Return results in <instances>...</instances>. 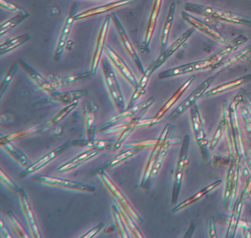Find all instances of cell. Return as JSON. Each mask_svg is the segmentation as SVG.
I'll use <instances>...</instances> for the list:
<instances>
[{
  "mask_svg": "<svg viewBox=\"0 0 251 238\" xmlns=\"http://www.w3.org/2000/svg\"><path fill=\"white\" fill-rule=\"evenodd\" d=\"M3 145L6 149L9 152L13 157H15L22 165H25L27 163V160L25 156L22 152L8 143L3 144Z\"/></svg>",
  "mask_w": 251,
  "mask_h": 238,
  "instance_id": "32",
  "label": "cell"
},
{
  "mask_svg": "<svg viewBox=\"0 0 251 238\" xmlns=\"http://www.w3.org/2000/svg\"><path fill=\"white\" fill-rule=\"evenodd\" d=\"M251 80V73L218 86L207 92L202 96L207 97L221 94L226 91L238 87Z\"/></svg>",
  "mask_w": 251,
  "mask_h": 238,
  "instance_id": "17",
  "label": "cell"
},
{
  "mask_svg": "<svg viewBox=\"0 0 251 238\" xmlns=\"http://www.w3.org/2000/svg\"><path fill=\"white\" fill-rule=\"evenodd\" d=\"M181 15L182 18L190 24L192 27L196 28L217 42L228 45V44L226 43V41L223 37L209 25L185 11H181Z\"/></svg>",
  "mask_w": 251,
  "mask_h": 238,
  "instance_id": "9",
  "label": "cell"
},
{
  "mask_svg": "<svg viewBox=\"0 0 251 238\" xmlns=\"http://www.w3.org/2000/svg\"><path fill=\"white\" fill-rule=\"evenodd\" d=\"M17 62L18 66L42 89L47 92H52L55 90L52 82L47 80L41 74L23 60L19 59L17 61Z\"/></svg>",
  "mask_w": 251,
  "mask_h": 238,
  "instance_id": "11",
  "label": "cell"
},
{
  "mask_svg": "<svg viewBox=\"0 0 251 238\" xmlns=\"http://www.w3.org/2000/svg\"><path fill=\"white\" fill-rule=\"evenodd\" d=\"M86 90H74L61 93H55L51 95L52 100L63 104H71L88 94Z\"/></svg>",
  "mask_w": 251,
  "mask_h": 238,
  "instance_id": "18",
  "label": "cell"
},
{
  "mask_svg": "<svg viewBox=\"0 0 251 238\" xmlns=\"http://www.w3.org/2000/svg\"><path fill=\"white\" fill-rule=\"evenodd\" d=\"M156 69L157 68L155 66V62L153 61L150 65L148 69L144 71L143 75L139 84H137V86L136 87V90L131 98L128 105V108L131 107L134 101L137 99L139 96L145 93V88L147 85L149 77L152 72Z\"/></svg>",
  "mask_w": 251,
  "mask_h": 238,
  "instance_id": "23",
  "label": "cell"
},
{
  "mask_svg": "<svg viewBox=\"0 0 251 238\" xmlns=\"http://www.w3.org/2000/svg\"><path fill=\"white\" fill-rule=\"evenodd\" d=\"M94 75L95 74L90 71L62 77L52 81V83L54 88L56 89L58 88L68 86L91 79Z\"/></svg>",
  "mask_w": 251,
  "mask_h": 238,
  "instance_id": "20",
  "label": "cell"
},
{
  "mask_svg": "<svg viewBox=\"0 0 251 238\" xmlns=\"http://www.w3.org/2000/svg\"><path fill=\"white\" fill-rule=\"evenodd\" d=\"M78 102L75 101L61 110L54 117L50 119L41 128L42 131H45L62 120L69 113L73 111L77 105Z\"/></svg>",
  "mask_w": 251,
  "mask_h": 238,
  "instance_id": "25",
  "label": "cell"
},
{
  "mask_svg": "<svg viewBox=\"0 0 251 238\" xmlns=\"http://www.w3.org/2000/svg\"><path fill=\"white\" fill-rule=\"evenodd\" d=\"M18 63L17 61L12 64L7 72L6 75L3 78L2 81L0 83V96H2V95L4 93L5 91L7 89L9 83L12 79L14 74L15 73L17 67Z\"/></svg>",
  "mask_w": 251,
  "mask_h": 238,
  "instance_id": "31",
  "label": "cell"
},
{
  "mask_svg": "<svg viewBox=\"0 0 251 238\" xmlns=\"http://www.w3.org/2000/svg\"><path fill=\"white\" fill-rule=\"evenodd\" d=\"M0 5L2 8L17 14L26 13L16 5L5 0H0Z\"/></svg>",
  "mask_w": 251,
  "mask_h": 238,
  "instance_id": "34",
  "label": "cell"
},
{
  "mask_svg": "<svg viewBox=\"0 0 251 238\" xmlns=\"http://www.w3.org/2000/svg\"><path fill=\"white\" fill-rule=\"evenodd\" d=\"M154 98L153 97L142 102L133 107L129 108L128 110L123 111L119 114L112 117L109 120L107 125L114 123L118 121L126 118L132 116L140 110L145 109L149 107L154 102Z\"/></svg>",
  "mask_w": 251,
  "mask_h": 238,
  "instance_id": "19",
  "label": "cell"
},
{
  "mask_svg": "<svg viewBox=\"0 0 251 238\" xmlns=\"http://www.w3.org/2000/svg\"><path fill=\"white\" fill-rule=\"evenodd\" d=\"M28 33L17 36L1 44L0 46V54H4L18 47L29 40Z\"/></svg>",
  "mask_w": 251,
  "mask_h": 238,
  "instance_id": "24",
  "label": "cell"
},
{
  "mask_svg": "<svg viewBox=\"0 0 251 238\" xmlns=\"http://www.w3.org/2000/svg\"><path fill=\"white\" fill-rule=\"evenodd\" d=\"M0 176H1V179H3L4 180L3 181L6 182V183L9 185L8 187L10 188V189H11L12 190L17 191V188L16 186L15 185V184L12 181H11V180H10L9 179V178L8 177H7L5 175L4 173L2 172L1 170V172H0Z\"/></svg>",
  "mask_w": 251,
  "mask_h": 238,
  "instance_id": "36",
  "label": "cell"
},
{
  "mask_svg": "<svg viewBox=\"0 0 251 238\" xmlns=\"http://www.w3.org/2000/svg\"><path fill=\"white\" fill-rule=\"evenodd\" d=\"M99 152V150L97 149H91L84 152L58 168L56 170V173L60 174L68 171L93 157Z\"/></svg>",
  "mask_w": 251,
  "mask_h": 238,
  "instance_id": "21",
  "label": "cell"
},
{
  "mask_svg": "<svg viewBox=\"0 0 251 238\" xmlns=\"http://www.w3.org/2000/svg\"><path fill=\"white\" fill-rule=\"evenodd\" d=\"M104 52L113 64L117 68L125 77L134 87H136L138 83L124 61L109 46L105 45Z\"/></svg>",
  "mask_w": 251,
  "mask_h": 238,
  "instance_id": "10",
  "label": "cell"
},
{
  "mask_svg": "<svg viewBox=\"0 0 251 238\" xmlns=\"http://www.w3.org/2000/svg\"><path fill=\"white\" fill-rule=\"evenodd\" d=\"M251 51V45L241 49L227 59L223 60L220 63L221 66L227 67L241 59Z\"/></svg>",
  "mask_w": 251,
  "mask_h": 238,
  "instance_id": "30",
  "label": "cell"
},
{
  "mask_svg": "<svg viewBox=\"0 0 251 238\" xmlns=\"http://www.w3.org/2000/svg\"><path fill=\"white\" fill-rule=\"evenodd\" d=\"M135 0H117L107 4L95 7L75 15V20H80L98 14L104 13L115 8L129 4Z\"/></svg>",
  "mask_w": 251,
  "mask_h": 238,
  "instance_id": "12",
  "label": "cell"
},
{
  "mask_svg": "<svg viewBox=\"0 0 251 238\" xmlns=\"http://www.w3.org/2000/svg\"><path fill=\"white\" fill-rule=\"evenodd\" d=\"M71 144L77 147L98 149L104 146L105 143L103 141L88 139L75 140L71 142Z\"/></svg>",
  "mask_w": 251,
  "mask_h": 238,
  "instance_id": "29",
  "label": "cell"
},
{
  "mask_svg": "<svg viewBox=\"0 0 251 238\" xmlns=\"http://www.w3.org/2000/svg\"><path fill=\"white\" fill-rule=\"evenodd\" d=\"M71 144V142H68L61 145L40 159L33 164L31 166L27 167L23 171L20 175V177H24L33 172L35 170L40 168L46 164L49 163L56 156L61 153L62 151L67 148Z\"/></svg>",
  "mask_w": 251,
  "mask_h": 238,
  "instance_id": "13",
  "label": "cell"
},
{
  "mask_svg": "<svg viewBox=\"0 0 251 238\" xmlns=\"http://www.w3.org/2000/svg\"><path fill=\"white\" fill-rule=\"evenodd\" d=\"M28 16V14L25 13L24 14H17L16 16L10 19L0 25V35L2 36L5 34L12 28L15 27L17 25L19 24L21 22L24 20Z\"/></svg>",
  "mask_w": 251,
  "mask_h": 238,
  "instance_id": "28",
  "label": "cell"
},
{
  "mask_svg": "<svg viewBox=\"0 0 251 238\" xmlns=\"http://www.w3.org/2000/svg\"><path fill=\"white\" fill-rule=\"evenodd\" d=\"M101 65L106 84L110 95L118 110L122 112L125 106L124 100L115 73L110 65L106 59L102 60Z\"/></svg>",
  "mask_w": 251,
  "mask_h": 238,
  "instance_id": "2",
  "label": "cell"
},
{
  "mask_svg": "<svg viewBox=\"0 0 251 238\" xmlns=\"http://www.w3.org/2000/svg\"><path fill=\"white\" fill-rule=\"evenodd\" d=\"M101 224L98 225L95 228L92 229L88 233H87L84 236H83L82 238H89L92 237L95 234H96L98 232V231L101 228Z\"/></svg>",
  "mask_w": 251,
  "mask_h": 238,
  "instance_id": "37",
  "label": "cell"
},
{
  "mask_svg": "<svg viewBox=\"0 0 251 238\" xmlns=\"http://www.w3.org/2000/svg\"><path fill=\"white\" fill-rule=\"evenodd\" d=\"M217 63L211 55L207 59L177 67L160 73L158 78H166L217 66Z\"/></svg>",
  "mask_w": 251,
  "mask_h": 238,
  "instance_id": "3",
  "label": "cell"
},
{
  "mask_svg": "<svg viewBox=\"0 0 251 238\" xmlns=\"http://www.w3.org/2000/svg\"><path fill=\"white\" fill-rule=\"evenodd\" d=\"M195 29L193 27L189 28L160 54L158 58L154 61L156 68L164 63L168 57L173 54L189 38L194 31Z\"/></svg>",
  "mask_w": 251,
  "mask_h": 238,
  "instance_id": "15",
  "label": "cell"
},
{
  "mask_svg": "<svg viewBox=\"0 0 251 238\" xmlns=\"http://www.w3.org/2000/svg\"></svg>",
  "mask_w": 251,
  "mask_h": 238,
  "instance_id": "39",
  "label": "cell"
},
{
  "mask_svg": "<svg viewBox=\"0 0 251 238\" xmlns=\"http://www.w3.org/2000/svg\"><path fill=\"white\" fill-rule=\"evenodd\" d=\"M163 0H154L147 27L144 46L148 48L156 27Z\"/></svg>",
  "mask_w": 251,
  "mask_h": 238,
  "instance_id": "14",
  "label": "cell"
},
{
  "mask_svg": "<svg viewBox=\"0 0 251 238\" xmlns=\"http://www.w3.org/2000/svg\"><path fill=\"white\" fill-rule=\"evenodd\" d=\"M186 11L203 16L220 20L234 24L251 26V19L247 16L232 12L209 6L191 2L184 4Z\"/></svg>",
  "mask_w": 251,
  "mask_h": 238,
  "instance_id": "1",
  "label": "cell"
},
{
  "mask_svg": "<svg viewBox=\"0 0 251 238\" xmlns=\"http://www.w3.org/2000/svg\"><path fill=\"white\" fill-rule=\"evenodd\" d=\"M23 192V190L22 189L20 191V196L22 205L23 206L24 213H25L26 218L28 220V224L29 225L30 228H31V230H32V232L34 233V235L37 236V237H39V232L35 225V220L32 214V212L30 209V205L26 195Z\"/></svg>",
  "mask_w": 251,
  "mask_h": 238,
  "instance_id": "26",
  "label": "cell"
},
{
  "mask_svg": "<svg viewBox=\"0 0 251 238\" xmlns=\"http://www.w3.org/2000/svg\"><path fill=\"white\" fill-rule=\"evenodd\" d=\"M84 118L88 139L92 140L95 132V115L93 109L88 105L85 106Z\"/></svg>",
  "mask_w": 251,
  "mask_h": 238,
  "instance_id": "27",
  "label": "cell"
},
{
  "mask_svg": "<svg viewBox=\"0 0 251 238\" xmlns=\"http://www.w3.org/2000/svg\"><path fill=\"white\" fill-rule=\"evenodd\" d=\"M77 6V3L74 2L70 7L64 25L61 30L54 53L53 60L55 61H59L61 57L64 47L66 44L67 40L70 33L73 23L75 21L74 17Z\"/></svg>",
  "mask_w": 251,
  "mask_h": 238,
  "instance_id": "5",
  "label": "cell"
},
{
  "mask_svg": "<svg viewBox=\"0 0 251 238\" xmlns=\"http://www.w3.org/2000/svg\"><path fill=\"white\" fill-rule=\"evenodd\" d=\"M111 20L110 15H107L105 17L100 30L95 51L91 61L90 69V71L94 74H95L96 72L101 57L102 52L104 48L105 41Z\"/></svg>",
  "mask_w": 251,
  "mask_h": 238,
  "instance_id": "8",
  "label": "cell"
},
{
  "mask_svg": "<svg viewBox=\"0 0 251 238\" xmlns=\"http://www.w3.org/2000/svg\"><path fill=\"white\" fill-rule=\"evenodd\" d=\"M110 15L111 20L125 49L136 64L140 72L143 74L144 72V69L124 27L114 13H111Z\"/></svg>",
  "mask_w": 251,
  "mask_h": 238,
  "instance_id": "7",
  "label": "cell"
},
{
  "mask_svg": "<svg viewBox=\"0 0 251 238\" xmlns=\"http://www.w3.org/2000/svg\"><path fill=\"white\" fill-rule=\"evenodd\" d=\"M184 0L186 1V0Z\"/></svg>",
  "mask_w": 251,
  "mask_h": 238,
  "instance_id": "38",
  "label": "cell"
},
{
  "mask_svg": "<svg viewBox=\"0 0 251 238\" xmlns=\"http://www.w3.org/2000/svg\"><path fill=\"white\" fill-rule=\"evenodd\" d=\"M10 220L11 221V222L14 224V227H16V230L19 232V234L22 237L27 238L28 237L27 234H26L25 231L23 229L22 227L21 226L20 224L18 223V221L12 215H10ZM15 227V228H16Z\"/></svg>",
  "mask_w": 251,
  "mask_h": 238,
  "instance_id": "35",
  "label": "cell"
},
{
  "mask_svg": "<svg viewBox=\"0 0 251 238\" xmlns=\"http://www.w3.org/2000/svg\"><path fill=\"white\" fill-rule=\"evenodd\" d=\"M34 180L48 185L60 188L76 190L81 191L92 192L94 188L82 183L62 179L53 177L40 175L34 178Z\"/></svg>",
  "mask_w": 251,
  "mask_h": 238,
  "instance_id": "6",
  "label": "cell"
},
{
  "mask_svg": "<svg viewBox=\"0 0 251 238\" xmlns=\"http://www.w3.org/2000/svg\"><path fill=\"white\" fill-rule=\"evenodd\" d=\"M176 7V3L175 2H173L170 5L161 35L160 54L166 49L169 36L173 24Z\"/></svg>",
  "mask_w": 251,
  "mask_h": 238,
  "instance_id": "16",
  "label": "cell"
},
{
  "mask_svg": "<svg viewBox=\"0 0 251 238\" xmlns=\"http://www.w3.org/2000/svg\"><path fill=\"white\" fill-rule=\"evenodd\" d=\"M34 129H35L33 128H31L27 130L10 134L4 137L3 138H1L0 139V143L1 145H2L6 143H9V142L11 141V140H13L14 139L22 137L28 134H29Z\"/></svg>",
  "mask_w": 251,
  "mask_h": 238,
  "instance_id": "33",
  "label": "cell"
},
{
  "mask_svg": "<svg viewBox=\"0 0 251 238\" xmlns=\"http://www.w3.org/2000/svg\"><path fill=\"white\" fill-rule=\"evenodd\" d=\"M195 78V76L193 75L190 77L185 83L175 92L172 96L168 100V101L161 108L160 110L157 113L156 115L154 117L153 120H157L162 117V116L169 110V109L176 101L182 94L184 92L186 89L191 83Z\"/></svg>",
  "mask_w": 251,
  "mask_h": 238,
  "instance_id": "22",
  "label": "cell"
},
{
  "mask_svg": "<svg viewBox=\"0 0 251 238\" xmlns=\"http://www.w3.org/2000/svg\"><path fill=\"white\" fill-rule=\"evenodd\" d=\"M213 78L209 77L201 83L168 117V120L173 121L179 117L191 106L204 93L213 81Z\"/></svg>",
  "mask_w": 251,
  "mask_h": 238,
  "instance_id": "4",
  "label": "cell"
}]
</instances>
